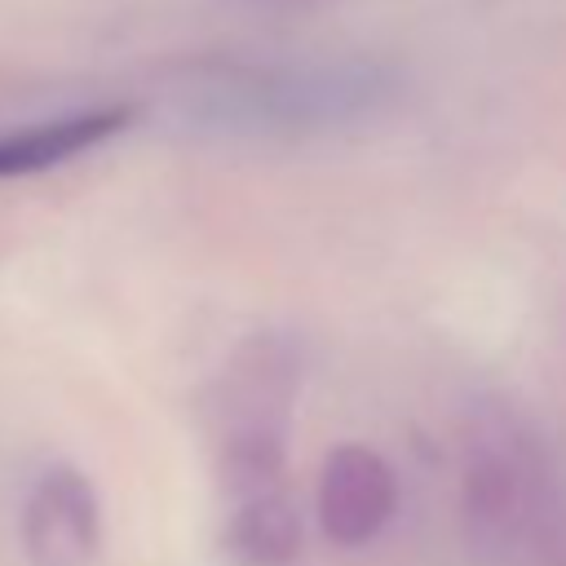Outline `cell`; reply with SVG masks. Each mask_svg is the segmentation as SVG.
I'll return each instance as SVG.
<instances>
[{
	"mask_svg": "<svg viewBox=\"0 0 566 566\" xmlns=\"http://www.w3.org/2000/svg\"><path fill=\"white\" fill-rule=\"evenodd\" d=\"M128 119H133L128 106H102V111H80V115L0 133V177H31L44 168H57V164L102 146L119 128H128Z\"/></svg>",
	"mask_w": 566,
	"mask_h": 566,
	"instance_id": "obj_4",
	"label": "cell"
},
{
	"mask_svg": "<svg viewBox=\"0 0 566 566\" xmlns=\"http://www.w3.org/2000/svg\"><path fill=\"white\" fill-rule=\"evenodd\" d=\"M226 544L243 566H287L301 553V517L292 500L274 486L239 495V509L226 526Z\"/></svg>",
	"mask_w": 566,
	"mask_h": 566,
	"instance_id": "obj_5",
	"label": "cell"
},
{
	"mask_svg": "<svg viewBox=\"0 0 566 566\" xmlns=\"http://www.w3.org/2000/svg\"><path fill=\"white\" fill-rule=\"evenodd\" d=\"M27 548L35 566H75L97 548V495L84 473L75 469H49L40 486L31 491L27 517Z\"/></svg>",
	"mask_w": 566,
	"mask_h": 566,
	"instance_id": "obj_3",
	"label": "cell"
},
{
	"mask_svg": "<svg viewBox=\"0 0 566 566\" xmlns=\"http://www.w3.org/2000/svg\"><path fill=\"white\" fill-rule=\"evenodd\" d=\"M522 500H526V469L504 447H486L469 469L473 522H486L495 535H504L522 522Z\"/></svg>",
	"mask_w": 566,
	"mask_h": 566,
	"instance_id": "obj_6",
	"label": "cell"
},
{
	"mask_svg": "<svg viewBox=\"0 0 566 566\" xmlns=\"http://www.w3.org/2000/svg\"><path fill=\"white\" fill-rule=\"evenodd\" d=\"M314 504H318V526L336 548L371 544L389 526L398 504V482L389 460L363 442L332 447L318 469Z\"/></svg>",
	"mask_w": 566,
	"mask_h": 566,
	"instance_id": "obj_2",
	"label": "cell"
},
{
	"mask_svg": "<svg viewBox=\"0 0 566 566\" xmlns=\"http://www.w3.org/2000/svg\"><path fill=\"white\" fill-rule=\"evenodd\" d=\"M389 93V75L371 62H327V66H287L252 75L234 88L243 102L239 115L265 128H327L376 111Z\"/></svg>",
	"mask_w": 566,
	"mask_h": 566,
	"instance_id": "obj_1",
	"label": "cell"
}]
</instances>
